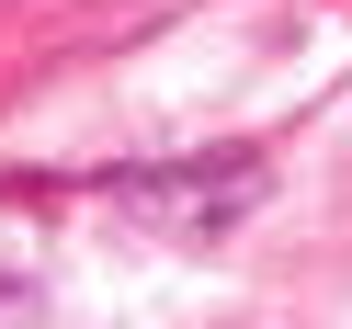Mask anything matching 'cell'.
<instances>
[{
	"label": "cell",
	"instance_id": "6da1fadb",
	"mask_svg": "<svg viewBox=\"0 0 352 329\" xmlns=\"http://www.w3.org/2000/svg\"><path fill=\"white\" fill-rule=\"evenodd\" d=\"M125 216L160 227H228L239 205H261V148H216V159H170V170H114Z\"/></svg>",
	"mask_w": 352,
	"mask_h": 329
}]
</instances>
